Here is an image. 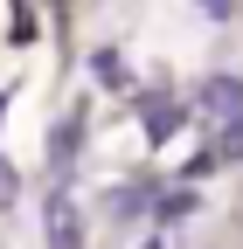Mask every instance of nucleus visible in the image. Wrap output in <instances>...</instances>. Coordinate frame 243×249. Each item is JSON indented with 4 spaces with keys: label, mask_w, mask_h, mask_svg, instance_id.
Listing matches in <instances>:
<instances>
[{
    "label": "nucleus",
    "mask_w": 243,
    "mask_h": 249,
    "mask_svg": "<svg viewBox=\"0 0 243 249\" xmlns=\"http://www.w3.org/2000/svg\"><path fill=\"white\" fill-rule=\"evenodd\" d=\"M195 104H202L208 118H236V111H243V83H236V76H208V83L195 90Z\"/></svg>",
    "instance_id": "nucleus-1"
},
{
    "label": "nucleus",
    "mask_w": 243,
    "mask_h": 249,
    "mask_svg": "<svg viewBox=\"0 0 243 249\" xmlns=\"http://www.w3.org/2000/svg\"><path fill=\"white\" fill-rule=\"evenodd\" d=\"M49 249H83V229H77V201L56 194L49 201Z\"/></svg>",
    "instance_id": "nucleus-2"
},
{
    "label": "nucleus",
    "mask_w": 243,
    "mask_h": 249,
    "mask_svg": "<svg viewBox=\"0 0 243 249\" xmlns=\"http://www.w3.org/2000/svg\"><path fill=\"white\" fill-rule=\"evenodd\" d=\"M139 111H146V132H153V139H174L181 104H167V97H139Z\"/></svg>",
    "instance_id": "nucleus-3"
},
{
    "label": "nucleus",
    "mask_w": 243,
    "mask_h": 249,
    "mask_svg": "<svg viewBox=\"0 0 243 249\" xmlns=\"http://www.w3.org/2000/svg\"><path fill=\"white\" fill-rule=\"evenodd\" d=\"M195 208H202V201L188 194V187H174V194L160 201V222H188V214H195Z\"/></svg>",
    "instance_id": "nucleus-4"
},
{
    "label": "nucleus",
    "mask_w": 243,
    "mask_h": 249,
    "mask_svg": "<svg viewBox=\"0 0 243 249\" xmlns=\"http://www.w3.org/2000/svg\"><path fill=\"white\" fill-rule=\"evenodd\" d=\"M216 160H243V111L229 118V132H223V145H216Z\"/></svg>",
    "instance_id": "nucleus-5"
},
{
    "label": "nucleus",
    "mask_w": 243,
    "mask_h": 249,
    "mask_svg": "<svg viewBox=\"0 0 243 249\" xmlns=\"http://www.w3.org/2000/svg\"><path fill=\"white\" fill-rule=\"evenodd\" d=\"M202 7H208V14H229V7H236V0H202Z\"/></svg>",
    "instance_id": "nucleus-6"
}]
</instances>
